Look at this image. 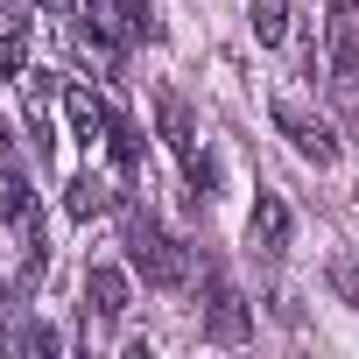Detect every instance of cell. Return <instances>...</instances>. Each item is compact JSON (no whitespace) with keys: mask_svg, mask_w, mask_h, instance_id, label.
Wrapping results in <instances>:
<instances>
[{"mask_svg":"<svg viewBox=\"0 0 359 359\" xmlns=\"http://www.w3.org/2000/svg\"><path fill=\"white\" fill-rule=\"evenodd\" d=\"M127 261L155 282V289H176L191 275V254L176 247L169 233H162V219H148V212H127Z\"/></svg>","mask_w":359,"mask_h":359,"instance_id":"1","label":"cell"},{"mask_svg":"<svg viewBox=\"0 0 359 359\" xmlns=\"http://www.w3.org/2000/svg\"><path fill=\"white\" fill-rule=\"evenodd\" d=\"M247 331H254L247 296H240L233 282H212V289H205V338H212V345H247Z\"/></svg>","mask_w":359,"mask_h":359,"instance_id":"2","label":"cell"},{"mask_svg":"<svg viewBox=\"0 0 359 359\" xmlns=\"http://www.w3.org/2000/svg\"><path fill=\"white\" fill-rule=\"evenodd\" d=\"M275 127L289 134V148H296L303 162H317V169H331V162H338V141H331V127H324V120H310V113H296V106H275Z\"/></svg>","mask_w":359,"mask_h":359,"instance_id":"3","label":"cell"},{"mask_svg":"<svg viewBox=\"0 0 359 359\" xmlns=\"http://www.w3.org/2000/svg\"><path fill=\"white\" fill-rule=\"evenodd\" d=\"M331 85H338V92L359 85V15L345 8V0L331 8Z\"/></svg>","mask_w":359,"mask_h":359,"instance_id":"4","label":"cell"},{"mask_svg":"<svg viewBox=\"0 0 359 359\" xmlns=\"http://www.w3.org/2000/svg\"><path fill=\"white\" fill-rule=\"evenodd\" d=\"M247 240H254V254H282L289 247V205L275 198V191H261V205H254V219H247Z\"/></svg>","mask_w":359,"mask_h":359,"instance_id":"5","label":"cell"},{"mask_svg":"<svg viewBox=\"0 0 359 359\" xmlns=\"http://www.w3.org/2000/svg\"><path fill=\"white\" fill-rule=\"evenodd\" d=\"M85 310H92L99 324H120V317H127V275H120V268H92V275H85Z\"/></svg>","mask_w":359,"mask_h":359,"instance_id":"6","label":"cell"},{"mask_svg":"<svg viewBox=\"0 0 359 359\" xmlns=\"http://www.w3.org/2000/svg\"><path fill=\"white\" fill-rule=\"evenodd\" d=\"M64 113H71V134H78L85 148H92V141L106 134V106H99V99L85 92V85H64Z\"/></svg>","mask_w":359,"mask_h":359,"instance_id":"7","label":"cell"},{"mask_svg":"<svg viewBox=\"0 0 359 359\" xmlns=\"http://www.w3.org/2000/svg\"><path fill=\"white\" fill-rule=\"evenodd\" d=\"M247 29H254L261 50H275L289 36V0H247Z\"/></svg>","mask_w":359,"mask_h":359,"instance_id":"8","label":"cell"},{"mask_svg":"<svg viewBox=\"0 0 359 359\" xmlns=\"http://www.w3.org/2000/svg\"><path fill=\"white\" fill-rule=\"evenodd\" d=\"M155 113H162V141L176 155H191V106L176 99V92H155Z\"/></svg>","mask_w":359,"mask_h":359,"instance_id":"9","label":"cell"},{"mask_svg":"<svg viewBox=\"0 0 359 359\" xmlns=\"http://www.w3.org/2000/svg\"><path fill=\"white\" fill-rule=\"evenodd\" d=\"M85 15H92V29H99L106 43H120V36H141V29L127 22V8H120V0H85Z\"/></svg>","mask_w":359,"mask_h":359,"instance_id":"10","label":"cell"},{"mask_svg":"<svg viewBox=\"0 0 359 359\" xmlns=\"http://www.w3.org/2000/svg\"><path fill=\"white\" fill-rule=\"evenodd\" d=\"M71 219H99L106 212V184H99V176H71Z\"/></svg>","mask_w":359,"mask_h":359,"instance_id":"11","label":"cell"},{"mask_svg":"<svg viewBox=\"0 0 359 359\" xmlns=\"http://www.w3.org/2000/svg\"><path fill=\"white\" fill-rule=\"evenodd\" d=\"M0 219L29 226V184H22V169H0Z\"/></svg>","mask_w":359,"mask_h":359,"instance_id":"12","label":"cell"},{"mask_svg":"<svg viewBox=\"0 0 359 359\" xmlns=\"http://www.w3.org/2000/svg\"><path fill=\"white\" fill-rule=\"evenodd\" d=\"M331 289L359 310V261H352V254H338V261H331Z\"/></svg>","mask_w":359,"mask_h":359,"instance_id":"13","label":"cell"},{"mask_svg":"<svg viewBox=\"0 0 359 359\" xmlns=\"http://www.w3.org/2000/svg\"><path fill=\"white\" fill-rule=\"evenodd\" d=\"M0 71H29V43L8 29V36H0Z\"/></svg>","mask_w":359,"mask_h":359,"instance_id":"14","label":"cell"},{"mask_svg":"<svg viewBox=\"0 0 359 359\" xmlns=\"http://www.w3.org/2000/svg\"><path fill=\"white\" fill-rule=\"evenodd\" d=\"M29 78V106H43V99H57L64 85H57V71H22Z\"/></svg>","mask_w":359,"mask_h":359,"instance_id":"15","label":"cell"},{"mask_svg":"<svg viewBox=\"0 0 359 359\" xmlns=\"http://www.w3.org/2000/svg\"><path fill=\"white\" fill-rule=\"evenodd\" d=\"M43 8H50V15H57V22H71V0H43Z\"/></svg>","mask_w":359,"mask_h":359,"instance_id":"16","label":"cell"}]
</instances>
